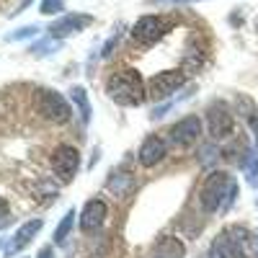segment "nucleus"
Here are the masks:
<instances>
[{
    "label": "nucleus",
    "instance_id": "f257e3e1",
    "mask_svg": "<svg viewBox=\"0 0 258 258\" xmlns=\"http://www.w3.org/2000/svg\"><path fill=\"white\" fill-rule=\"evenodd\" d=\"M238 197V181H235L230 173L225 170H217V173L207 176L202 191H199V202L204 207V212L209 214H222Z\"/></svg>",
    "mask_w": 258,
    "mask_h": 258
},
{
    "label": "nucleus",
    "instance_id": "f03ea898",
    "mask_svg": "<svg viewBox=\"0 0 258 258\" xmlns=\"http://www.w3.org/2000/svg\"><path fill=\"white\" fill-rule=\"evenodd\" d=\"M106 93L119 106H140L147 98V85L137 70H121L109 78Z\"/></svg>",
    "mask_w": 258,
    "mask_h": 258
},
{
    "label": "nucleus",
    "instance_id": "7ed1b4c3",
    "mask_svg": "<svg viewBox=\"0 0 258 258\" xmlns=\"http://www.w3.org/2000/svg\"><path fill=\"white\" fill-rule=\"evenodd\" d=\"M248 230L245 227H227L220 232V238L212 243L209 258H248L245 243H248Z\"/></svg>",
    "mask_w": 258,
    "mask_h": 258
},
{
    "label": "nucleus",
    "instance_id": "20e7f679",
    "mask_svg": "<svg viewBox=\"0 0 258 258\" xmlns=\"http://www.w3.org/2000/svg\"><path fill=\"white\" fill-rule=\"evenodd\" d=\"M36 114L41 119L52 121V124H64V121H70L73 109H70V103L64 101L62 93H57V91H39V96H36Z\"/></svg>",
    "mask_w": 258,
    "mask_h": 258
},
{
    "label": "nucleus",
    "instance_id": "39448f33",
    "mask_svg": "<svg viewBox=\"0 0 258 258\" xmlns=\"http://www.w3.org/2000/svg\"><path fill=\"white\" fill-rule=\"evenodd\" d=\"M170 26H173V21L165 16H142L132 29V41L140 47H150L155 41H160L170 31Z\"/></svg>",
    "mask_w": 258,
    "mask_h": 258
},
{
    "label": "nucleus",
    "instance_id": "423d86ee",
    "mask_svg": "<svg viewBox=\"0 0 258 258\" xmlns=\"http://www.w3.org/2000/svg\"><path fill=\"white\" fill-rule=\"evenodd\" d=\"M207 124H209V135L214 140H225L235 132V114L227 109V103L214 101L207 109Z\"/></svg>",
    "mask_w": 258,
    "mask_h": 258
},
{
    "label": "nucleus",
    "instance_id": "0eeeda50",
    "mask_svg": "<svg viewBox=\"0 0 258 258\" xmlns=\"http://www.w3.org/2000/svg\"><path fill=\"white\" fill-rule=\"evenodd\" d=\"M186 80V73L183 70H165V73H155L153 78L147 80V96L155 98V101H163L168 96H173Z\"/></svg>",
    "mask_w": 258,
    "mask_h": 258
},
{
    "label": "nucleus",
    "instance_id": "6e6552de",
    "mask_svg": "<svg viewBox=\"0 0 258 258\" xmlns=\"http://www.w3.org/2000/svg\"><path fill=\"white\" fill-rule=\"evenodd\" d=\"M80 168V153L70 145H59L52 153V170L59 176L62 183H70Z\"/></svg>",
    "mask_w": 258,
    "mask_h": 258
},
{
    "label": "nucleus",
    "instance_id": "1a4fd4ad",
    "mask_svg": "<svg viewBox=\"0 0 258 258\" xmlns=\"http://www.w3.org/2000/svg\"><path fill=\"white\" fill-rule=\"evenodd\" d=\"M168 135H170V145L186 147V145L199 140V135H202V119L199 116H183L178 124L170 126Z\"/></svg>",
    "mask_w": 258,
    "mask_h": 258
},
{
    "label": "nucleus",
    "instance_id": "9d476101",
    "mask_svg": "<svg viewBox=\"0 0 258 258\" xmlns=\"http://www.w3.org/2000/svg\"><path fill=\"white\" fill-rule=\"evenodd\" d=\"M91 24H93V16L68 13V16H62L59 21H54V24L49 26V36H52V39H64V36H70V34L83 31L85 26H91Z\"/></svg>",
    "mask_w": 258,
    "mask_h": 258
},
{
    "label": "nucleus",
    "instance_id": "9b49d317",
    "mask_svg": "<svg viewBox=\"0 0 258 258\" xmlns=\"http://www.w3.org/2000/svg\"><path fill=\"white\" fill-rule=\"evenodd\" d=\"M106 214H109V209H106V204L101 199H91L88 204L83 207V214H80V230L83 232H93L103 225Z\"/></svg>",
    "mask_w": 258,
    "mask_h": 258
},
{
    "label": "nucleus",
    "instance_id": "f8f14e48",
    "mask_svg": "<svg viewBox=\"0 0 258 258\" xmlns=\"http://www.w3.org/2000/svg\"><path fill=\"white\" fill-rule=\"evenodd\" d=\"M165 142L160 140V137H147L145 142H142V147H140V165H145V168H153V165H158L163 158H165Z\"/></svg>",
    "mask_w": 258,
    "mask_h": 258
},
{
    "label": "nucleus",
    "instance_id": "ddd939ff",
    "mask_svg": "<svg viewBox=\"0 0 258 258\" xmlns=\"http://www.w3.org/2000/svg\"><path fill=\"white\" fill-rule=\"evenodd\" d=\"M41 220H29V222H24L18 230H16V235H13V240L8 243V248H6V253L8 255H13V253H18L21 248H26L31 240H34V235L41 230Z\"/></svg>",
    "mask_w": 258,
    "mask_h": 258
},
{
    "label": "nucleus",
    "instance_id": "4468645a",
    "mask_svg": "<svg viewBox=\"0 0 258 258\" xmlns=\"http://www.w3.org/2000/svg\"><path fill=\"white\" fill-rule=\"evenodd\" d=\"M235 106H238L240 119L253 129V135H255V140H258V109H255V101H253L250 96H245V93H238V98H235Z\"/></svg>",
    "mask_w": 258,
    "mask_h": 258
},
{
    "label": "nucleus",
    "instance_id": "2eb2a0df",
    "mask_svg": "<svg viewBox=\"0 0 258 258\" xmlns=\"http://www.w3.org/2000/svg\"><path fill=\"white\" fill-rule=\"evenodd\" d=\"M135 186H137L135 176L124 173V170H119V173H111L109 183H106V188H109V191L114 194V197H119V199H126L129 194L135 191Z\"/></svg>",
    "mask_w": 258,
    "mask_h": 258
},
{
    "label": "nucleus",
    "instance_id": "dca6fc26",
    "mask_svg": "<svg viewBox=\"0 0 258 258\" xmlns=\"http://www.w3.org/2000/svg\"><path fill=\"white\" fill-rule=\"evenodd\" d=\"M186 248L178 238H173V235H165V238L158 240L155 250H153V258H183Z\"/></svg>",
    "mask_w": 258,
    "mask_h": 258
},
{
    "label": "nucleus",
    "instance_id": "f3484780",
    "mask_svg": "<svg viewBox=\"0 0 258 258\" xmlns=\"http://www.w3.org/2000/svg\"><path fill=\"white\" fill-rule=\"evenodd\" d=\"M70 98H73V106L78 109L83 124H88V121H91V101H88V93H85V88L75 85V88L70 91Z\"/></svg>",
    "mask_w": 258,
    "mask_h": 258
},
{
    "label": "nucleus",
    "instance_id": "a211bd4d",
    "mask_svg": "<svg viewBox=\"0 0 258 258\" xmlns=\"http://www.w3.org/2000/svg\"><path fill=\"white\" fill-rule=\"evenodd\" d=\"M75 209H70V212H64V217L59 220V225H57V230H54V243L57 245H62L64 240L70 238V232H73V225H75Z\"/></svg>",
    "mask_w": 258,
    "mask_h": 258
},
{
    "label": "nucleus",
    "instance_id": "6ab92c4d",
    "mask_svg": "<svg viewBox=\"0 0 258 258\" xmlns=\"http://www.w3.org/2000/svg\"><path fill=\"white\" fill-rule=\"evenodd\" d=\"M57 47H59V39H52V36H49V39H44V41H39V44H34L31 52H34L36 57H44V54L54 52Z\"/></svg>",
    "mask_w": 258,
    "mask_h": 258
},
{
    "label": "nucleus",
    "instance_id": "aec40b11",
    "mask_svg": "<svg viewBox=\"0 0 258 258\" xmlns=\"http://www.w3.org/2000/svg\"><path fill=\"white\" fill-rule=\"evenodd\" d=\"M59 11H64V0H41V13L44 16H52Z\"/></svg>",
    "mask_w": 258,
    "mask_h": 258
},
{
    "label": "nucleus",
    "instance_id": "412c9836",
    "mask_svg": "<svg viewBox=\"0 0 258 258\" xmlns=\"http://www.w3.org/2000/svg\"><path fill=\"white\" fill-rule=\"evenodd\" d=\"M36 31H39L36 26H24V29H18V31L8 34L6 39H8V41H18V39H31V36H34Z\"/></svg>",
    "mask_w": 258,
    "mask_h": 258
},
{
    "label": "nucleus",
    "instance_id": "4be33fe9",
    "mask_svg": "<svg viewBox=\"0 0 258 258\" xmlns=\"http://www.w3.org/2000/svg\"><path fill=\"white\" fill-rule=\"evenodd\" d=\"M158 6H183V3H197V0H153Z\"/></svg>",
    "mask_w": 258,
    "mask_h": 258
},
{
    "label": "nucleus",
    "instance_id": "5701e85b",
    "mask_svg": "<svg viewBox=\"0 0 258 258\" xmlns=\"http://www.w3.org/2000/svg\"><path fill=\"white\" fill-rule=\"evenodd\" d=\"M3 217H8V202L0 197V220H3Z\"/></svg>",
    "mask_w": 258,
    "mask_h": 258
},
{
    "label": "nucleus",
    "instance_id": "b1692460",
    "mask_svg": "<svg viewBox=\"0 0 258 258\" xmlns=\"http://www.w3.org/2000/svg\"><path fill=\"white\" fill-rule=\"evenodd\" d=\"M36 258H54V253H52V248L47 245V248H41V250H39V255H36Z\"/></svg>",
    "mask_w": 258,
    "mask_h": 258
},
{
    "label": "nucleus",
    "instance_id": "393cba45",
    "mask_svg": "<svg viewBox=\"0 0 258 258\" xmlns=\"http://www.w3.org/2000/svg\"><path fill=\"white\" fill-rule=\"evenodd\" d=\"M91 258H93V255H91Z\"/></svg>",
    "mask_w": 258,
    "mask_h": 258
}]
</instances>
